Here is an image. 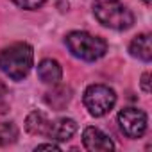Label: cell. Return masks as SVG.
<instances>
[{
    "label": "cell",
    "instance_id": "obj_1",
    "mask_svg": "<svg viewBox=\"0 0 152 152\" xmlns=\"http://www.w3.org/2000/svg\"><path fill=\"white\" fill-rule=\"evenodd\" d=\"M34 63V50L29 43H13L0 52V70L9 79L22 81L25 79Z\"/></svg>",
    "mask_w": 152,
    "mask_h": 152
},
{
    "label": "cell",
    "instance_id": "obj_2",
    "mask_svg": "<svg viewBox=\"0 0 152 152\" xmlns=\"http://www.w3.org/2000/svg\"><path fill=\"white\" fill-rule=\"evenodd\" d=\"M93 15L107 29L127 31L134 25V15L122 0H93Z\"/></svg>",
    "mask_w": 152,
    "mask_h": 152
},
{
    "label": "cell",
    "instance_id": "obj_3",
    "mask_svg": "<svg viewBox=\"0 0 152 152\" xmlns=\"http://www.w3.org/2000/svg\"><path fill=\"white\" fill-rule=\"evenodd\" d=\"M64 43L75 57H79L83 61H90V63L104 57L107 52V41L106 39L93 36L90 32H84V31L68 32L64 38Z\"/></svg>",
    "mask_w": 152,
    "mask_h": 152
},
{
    "label": "cell",
    "instance_id": "obj_4",
    "mask_svg": "<svg viewBox=\"0 0 152 152\" xmlns=\"http://www.w3.org/2000/svg\"><path fill=\"white\" fill-rule=\"evenodd\" d=\"M83 100H84L88 113L95 118H100L115 107L116 93H115V90H111L106 84H91L86 88Z\"/></svg>",
    "mask_w": 152,
    "mask_h": 152
},
{
    "label": "cell",
    "instance_id": "obj_5",
    "mask_svg": "<svg viewBox=\"0 0 152 152\" xmlns=\"http://www.w3.org/2000/svg\"><path fill=\"white\" fill-rule=\"evenodd\" d=\"M118 124L127 138H141L147 131V115L138 107H125L118 113Z\"/></svg>",
    "mask_w": 152,
    "mask_h": 152
},
{
    "label": "cell",
    "instance_id": "obj_6",
    "mask_svg": "<svg viewBox=\"0 0 152 152\" xmlns=\"http://www.w3.org/2000/svg\"><path fill=\"white\" fill-rule=\"evenodd\" d=\"M83 145H84V148H88L91 152L113 150L115 148L113 140L106 132H102L100 129H97V127H86L84 129V132H83Z\"/></svg>",
    "mask_w": 152,
    "mask_h": 152
},
{
    "label": "cell",
    "instance_id": "obj_7",
    "mask_svg": "<svg viewBox=\"0 0 152 152\" xmlns=\"http://www.w3.org/2000/svg\"><path fill=\"white\" fill-rule=\"evenodd\" d=\"M75 132H77V124L73 118H57L50 122V129L47 136L56 141H68Z\"/></svg>",
    "mask_w": 152,
    "mask_h": 152
},
{
    "label": "cell",
    "instance_id": "obj_8",
    "mask_svg": "<svg viewBox=\"0 0 152 152\" xmlns=\"http://www.w3.org/2000/svg\"><path fill=\"white\" fill-rule=\"evenodd\" d=\"M38 77L45 84H57L63 77V68L56 59H43L38 64Z\"/></svg>",
    "mask_w": 152,
    "mask_h": 152
},
{
    "label": "cell",
    "instance_id": "obj_9",
    "mask_svg": "<svg viewBox=\"0 0 152 152\" xmlns=\"http://www.w3.org/2000/svg\"><path fill=\"white\" fill-rule=\"evenodd\" d=\"M70 100H72V88H70V86H63V84H57L56 88H52V90L47 91V95H45L47 106H50V107L56 109V111L64 109Z\"/></svg>",
    "mask_w": 152,
    "mask_h": 152
},
{
    "label": "cell",
    "instance_id": "obj_10",
    "mask_svg": "<svg viewBox=\"0 0 152 152\" xmlns=\"http://www.w3.org/2000/svg\"><path fill=\"white\" fill-rule=\"evenodd\" d=\"M129 52L132 57H138L140 61L148 63L152 59V43H150V34L143 32L138 34L136 38H132L131 45H129Z\"/></svg>",
    "mask_w": 152,
    "mask_h": 152
},
{
    "label": "cell",
    "instance_id": "obj_11",
    "mask_svg": "<svg viewBox=\"0 0 152 152\" xmlns=\"http://www.w3.org/2000/svg\"><path fill=\"white\" fill-rule=\"evenodd\" d=\"M50 122L52 120H48L45 113L32 111L25 118V129L32 136H47L48 134V129H50Z\"/></svg>",
    "mask_w": 152,
    "mask_h": 152
},
{
    "label": "cell",
    "instance_id": "obj_12",
    "mask_svg": "<svg viewBox=\"0 0 152 152\" xmlns=\"http://www.w3.org/2000/svg\"><path fill=\"white\" fill-rule=\"evenodd\" d=\"M18 138V127L13 122H2L0 124V145L7 147L15 143Z\"/></svg>",
    "mask_w": 152,
    "mask_h": 152
},
{
    "label": "cell",
    "instance_id": "obj_13",
    "mask_svg": "<svg viewBox=\"0 0 152 152\" xmlns=\"http://www.w3.org/2000/svg\"><path fill=\"white\" fill-rule=\"evenodd\" d=\"M13 4H16L18 7H22V9H29V11H34V9H38V7H41L47 0H11Z\"/></svg>",
    "mask_w": 152,
    "mask_h": 152
},
{
    "label": "cell",
    "instance_id": "obj_14",
    "mask_svg": "<svg viewBox=\"0 0 152 152\" xmlns=\"http://www.w3.org/2000/svg\"><path fill=\"white\" fill-rule=\"evenodd\" d=\"M140 84H141V90H143L145 93H150V73H148V72H145V73L141 75Z\"/></svg>",
    "mask_w": 152,
    "mask_h": 152
},
{
    "label": "cell",
    "instance_id": "obj_15",
    "mask_svg": "<svg viewBox=\"0 0 152 152\" xmlns=\"http://www.w3.org/2000/svg\"><path fill=\"white\" fill-rule=\"evenodd\" d=\"M36 150H59V145L56 143H41L36 147Z\"/></svg>",
    "mask_w": 152,
    "mask_h": 152
},
{
    "label": "cell",
    "instance_id": "obj_16",
    "mask_svg": "<svg viewBox=\"0 0 152 152\" xmlns=\"http://www.w3.org/2000/svg\"><path fill=\"white\" fill-rule=\"evenodd\" d=\"M4 91H6V86H4L2 83H0V95H4Z\"/></svg>",
    "mask_w": 152,
    "mask_h": 152
},
{
    "label": "cell",
    "instance_id": "obj_17",
    "mask_svg": "<svg viewBox=\"0 0 152 152\" xmlns=\"http://www.w3.org/2000/svg\"><path fill=\"white\" fill-rule=\"evenodd\" d=\"M143 4H147V6H148V4H150V0H143Z\"/></svg>",
    "mask_w": 152,
    "mask_h": 152
}]
</instances>
